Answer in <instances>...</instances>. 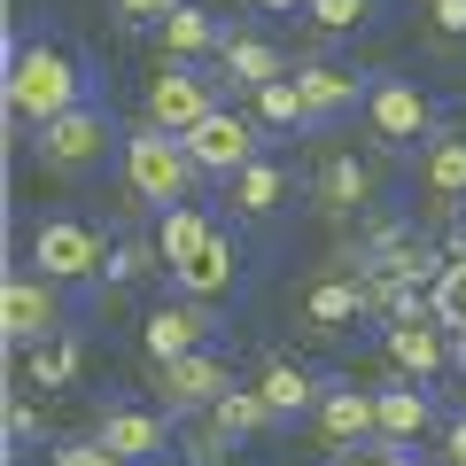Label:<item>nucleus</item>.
<instances>
[{"label":"nucleus","instance_id":"nucleus-24","mask_svg":"<svg viewBox=\"0 0 466 466\" xmlns=\"http://www.w3.org/2000/svg\"><path fill=\"white\" fill-rule=\"evenodd\" d=\"M319 202H327V210H366V202H373V164H358V156H327V164H319Z\"/></svg>","mask_w":466,"mask_h":466},{"label":"nucleus","instance_id":"nucleus-5","mask_svg":"<svg viewBox=\"0 0 466 466\" xmlns=\"http://www.w3.org/2000/svg\"><path fill=\"white\" fill-rule=\"evenodd\" d=\"M70 327V311H63V280H47V272H8V288H0V334L16 350H32V342H47V334H63Z\"/></svg>","mask_w":466,"mask_h":466},{"label":"nucleus","instance_id":"nucleus-1","mask_svg":"<svg viewBox=\"0 0 466 466\" xmlns=\"http://www.w3.org/2000/svg\"><path fill=\"white\" fill-rule=\"evenodd\" d=\"M8 116L16 125H47V116L78 109L86 101V63L70 47H55V39H8Z\"/></svg>","mask_w":466,"mask_h":466},{"label":"nucleus","instance_id":"nucleus-10","mask_svg":"<svg viewBox=\"0 0 466 466\" xmlns=\"http://www.w3.org/2000/svg\"><path fill=\"white\" fill-rule=\"evenodd\" d=\"M226 389H233V373H226L218 350H187V358H164V366H156V397H164L171 412H210Z\"/></svg>","mask_w":466,"mask_h":466},{"label":"nucleus","instance_id":"nucleus-30","mask_svg":"<svg viewBox=\"0 0 466 466\" xmlns=\"http://www.w3.org/2000/svg\"><path fill=\"white\" fill-rule=\"evenodd\" d=\"M156 265H164V257H156V241H116V249L109 257H101V280H140V272H156Z\"/></svg>","mask_w":466,"mask_h":466},{"label":"nucleus","instance_id":"nucleus-6","mask_svg":"<svg viewBox=\"0 0 466 466\" xmlns=\"http://www.w3.org/2000/svg\"><path fill=\"white\" fill-rule=\"evenodd\" d=\"M366 125H373V140H381V148H420V140H435V101L420 94L412 78H373Z\"/></svg>","mask_w":466,"mask_h":466},{"label":"nucleus","instance_id":"nucleus-39","mask_svg":"<svg viewBox=\"0 0 466 466\" xmlns=\"http://www.w3.org/2000/svg\"><path fill=\"white\" fill-rule=\"evenodd\" d=\"M451 366H466V334H451Z\"/></svg>","mask_w":466,"mask_h":466},{"label":"nucleus","instance_id":"nucleus-33","mask_svg":"<svg viewBox=\"0 0 466 466\" xmlns=\"http://www.w3.org/2000/svg\"><path fill=\"white\" fill-rule=\"evenodd\" d=\"M428 24L443 39H466V0H428Z\"/></svg>","mask_w":466,"mask_h":466},{"label":"nucleus","instance_id":"nucleus-8","mask_svg":"<svg viewBox=\"0 0 466 466\" xmlns=\"http://www.w3.org/2000/svg\"><path fill=\"white\" fill-rule=\"evenodd\" d=\"M179 140H187V156H195L202 179H233L241 164H257V156H265L257 125H249V116H233V109H210L195 133H179Z\"/></svg>","mask_w":466,"mask_h":466},{"label":"nucleus","instance_id":"nucleus-15","mask_svg":"<svg viewBox=\"0 0 466 466\" xmlns=\"http://www.w3.org/2000/svg\"><path fill=\"white\" fill-rule=\"evenodd\" d=\"M420 195H428L435 210H459L466 202V133L420 140Z\"/></svg>","mask_w":466,"mask_h":466},{"label":"nucleus","instance_id":"nucleus-11","mask_svg":"<svg viewBox=\"0 0 466 466\" xmlns=\"http://www.w3.org/2000/svg\"><path fill=\"white\" fill-rule=\"evenodd\" d=\"M210 334H218V319H210V303H195V296L156 303V311L140 319V350H148L156 366H164V358H187V350H210Z\"/></svg>","mask_w":466,"mask_h":466},{"label":"nucleus","instance_id":"nucleus-36","mask_svg":"<svg viewBox=\"0 0 466 466\" xmlns=\"http://www.w3.org/2000/svg\"><path fill=\"white\" fill-rule=\"evenodd\" d=\"M443 459H451V466H466V412L443 428Z\"/></svg>","mask_w":466,"mask_h":466},{"label":"nucleus","instance_id":"nucleus-2","mask_svg":"<svg viewBox=\"0 0 466 466\" xmlns=\"http://www.w3.org/2000/svg\"><path fill=\"white\" fill-rule=\"evenodd\" d=\"M195 156H187V140L179 133H164V125H148L140 116L133 133H125V187H133L140 202H156V210H171V202H187L195 195Z\"/></svg>","mask_w":466,"mask_h":466},{"label":"nucleus","instance_id":"nucleus-27","mask_svg":"<svg viewBox=\"0 0 466 466\" xmlns=\"http://www.w3.org/2000/svg\"><path fill=\"white\" fill-rule=\"evenodd\" d=\"M257 116H265L272 133H303V125H311V109H303V86H296V78L257 86Z\"/></svg>","mask_w":466,"mask_h":466},{"label":"nucleus","instance_id":"nucleus-37","mask_svg":"<svg viewBox=\"0 0 466 466\" xmlns=\"http://www.w3.org/2000/svg\"><path fill=\"white\" fill-rule=\"evenodd\" d=\"M381 466H420V459H412L404 443H381Z\"/></svg>","mask_w":466,"mask_h":466},{"label":"nucleus","instance_id":"nucleus-26","mask_svg":"<svg viewBox=\"0 0 466 466\" xmlns=\"http://www.w3.org/2000/svg\"><path fill=\"white\" fill-rule=\"evenodd\" d=\"M210 420H218V428L233 435V443H241V435H257V428H272V420H280V412H272V404H265V389H241V381H233L226 397L210 404Z\"/></svg>","mask_w":466,"mask_h":466},{"label":"nucleus","instance_id":"nucleus-35","mask_svg":"<svg viewBox=\"0 0 466 466\" xmlns=\"http://www.w3.org/2000/svg\"><path fill=\"white\" fill-rule=\"evenodd\" d=\"M32 435H39V412L24 397H8V443H32Z\"/></svg>","mask_w":466,"mask_h":466},{"label":"nucleus","instance_id":"nucleus-21","mask_svg":"<svg viewBox=\"0 0 466 466\" xmlns=\"http://www.w3.org/2000/svg\"><path fill=\"white\" fill-rule=\"evenodd\" d=\"M381 397V443H420L435 428V397L428 381H404V389H373Z\"/></svg>","mask_w":466,"mask_h":466},{"label":"nucleus","instance_id":"nucleus-20","mask_svg":"<svg viewBox=\"0 0 466 466\" xmlns=\"http://www.w3.org/2000/svg\"><path fill=\"white\" fill-rule=\"evenodd\" d=\"M218 70H226L233 86H272V78H288V63H280V47L272 39H257V32H226V47H218Z\"/></svg>","mask_w":466,"mask_h":466},{"label":"nucleus","instance_id":"nucleus-18","mask_svg":"<svg viewBox=\"0 0 466 466\" xmlns=\"http://www.w3.org/2000/svg\"><path fill=\"white\" fill-rule=\"evenodd\" d=\"M296 86H303V109H311V125H327V116H342V109H366V94H373L358 70H334V63H303Z\"/></svg>","mask_w":466,"mask_h":466},{"label":"nucleus","instance_id":"nucleus-19","mask_svg":"<svg viewBox=\"0 0 466 466\" xmlns=\"http://www.w3.org/2000/svg\"><path fill=\"white\" fill-rule=\"evenodd\" d=\"M78 373H86V342H78V334H47V342H32V350H24V389H70V381H78Z\"/></svg>","mask_w":466,"mask_h":466},{"label":"nucleus","instance_id":"nucleus-29","mask_svg":"<svg viewBox=\"0 0 466 466\" xmlns=\"http://www.w3.org/2000/svg\"><path fill=\"white\" fill-rule=\"evenodd\" d=\"M373 8H381V0H311L303 16H311L327 39H342V32H366V24H373Z\"/></svg>","mask_w":466,"mask_h":466},{"label":"nucleus","instance_id":"nucleus-31","mask_svg":"<svg viewBox=\"0 0 466 466\" xmlns=\"http://www.w3.org/2000/svg\"><path fill=\"white\" fill-rule=\"evenodd\" d=\"M47 466H125V459H116L101 435H78V443H55V451H47Z\"/></svg>","mask_w":466,"mask_h":466},{"label":"nucleus","instance_id":"nucleus-3","mask_svg":"<svg viewBox=\"0 0 466 466\" xmlns=\"http://www.w3.org/2000/svg\"><path fill=\"white\" fill-rule=\"evenodd\" d=\"M109 148H125V140H116V125H109L101 101H78V109L47 116L39 140H32L39 171H55V179H86V171H101V164H109Z\"/></svg>","mask_w":466,"mask_h":466},{"label":"nucleus","instance_id":"nucleus-40","mask_svg":"<svg viewBox=\"0 0 466 466\" xmlns=\"http://www.w3.org/2000/svg\"><path fill=\"white\" fill-rule=\"evenodd\" d=\"M257 8H311V0H257Z\"/></svg>","mask_w":466,"mask_h":466},{"label":"nucleus","instance_id":"nucleus-14","mask_svg":"<svg viewBox=\"0 0 466 466\" xmlns=\"http://www.w3.org/2000/svg\"><path fill=\"white\" fill-rule=\"evenodd\" d=\"M94 435H101V443H109L125 466H148V459H164V451H171V428H164V412H140V404H109Z\"/></svg>","mask_w":466,"mask_h":466},{"label":"nucleus","instance_id":"nucleus-32","mask_svg":"<svg viewBox=\"0 0 466 466\" xmlns=\"http://www.w3.org/2000/svg\"><path fill=\"white\" fill-rule=\"evenodd\" d=\"M226 443H233V435L210 420V428H195V435H187V459H195V466H218V459H226Z\"/></svg>","mask_w":466,"mask_h":466},{"label":"nucleus","instance_id":"nucleus-9","mask_svg":"<svg viewBox=\"0 0 466 466\" xmlns=\"http://www.w3.org/2000/svg\"><path fill=\"white\" fill-rule=\"evenodd\" d=\"M218 109V86L202 78V63H164L148 86V125H164V133H195L202 116Z\"/></svg>","mask_w":466,"mask_h":466},{"label":"nucleus","instance_id":"nucleus-7","mask_svg":"<svg viewBox=\"0 0 466 466\" xmlns=\"http://www.w3.org/2000/svg\"><path fill=\"white\" fill-rule=\"evenodd\" d=\"M381 350H389V366H397L404 381H435V373L451 366V327L420 303V311H404V319H381Z\"/></svg>","mask_w":466,"mask_h":466},{"label":"nucleus","instance_id":"nucleus-28","mask_svg":"<svg viewBox=\"0 0 466 466\" xmlns=\"http://www.w3.org/2000/svg\"><path fill=\"white\" fill-rule=\"evenodd\" d=\"M428 311L443 319L451 334H466V257H443V272H435V288H428Z\"/></svg>","mask_w":466,"mask_h":466},{"label":"nucleus","instance_id":"nucleus-17","mask_svg":"<svg viewBox=\"0 0 466 466\" xmlns=\"http://www.w3.org/2000/svg\"><path fill=\"white\" fill-rule=\"evenodd\" d=\"M319 428H327L334 451L366 443V435H381V397H373V389H327V397H319Z\"/></svg>","mask_w":466,"mask_h":466},{"label":"nucleus","instance_id":"nucleus-25","mask_svg":"<svg viewBox=\"0 0 466 466\" xmlns=\"http://www.w3.org/2000/svg\"><path fill=\"white\" fill-rule=\"evenodd\" d=\"M257 389H265V404H272L280 420H296L303 404H319V381H311L303 366H288V358H272V366L257 373Z\"/></svg>","mask_w":466,"mask_h":466},{"label":"nucleus","instance_id":"nucleus-4","mask_svg":"<svg viewBox=\"0 0 466 466\" xmlns=\"http://www.w3.org/2000/svg\"><path fill=\"white\" fill-rule=\"evenodd\" d=\"M101 233L86 226V218H39L32 226V272H47V280H63V288H86V280H101Z\"/></svg>","mask_w":466,"mask_h":466},{"label":"nucleus","instance_id":"nucleus-38","mask_svg":"<svg viewBox=\"0 0 466 466\" xmlns=\"http://www.w3.org/2000/svg\"><path fill=\"white\" fill-rule=\"evenodd\" d=\"M342 466H381V435H373V451H350Z\"/></svg>","mask_w":466,"mask_h":466},{"label":"nucleus","instance_id":"nucleus-23","mask_svg":"<svg viewBox=\"0 0 466 466\" xmlns=\"http://www.w3.org/2000/svg\"><path fill=\"white\" fill-rule=\"evenodd\" d=\"M202 241H210V218H202V210H195V202H171V210H164V218H156V257H164V265H171V272H179V265H187V257H195V249H202Z\"/></svg>","mask_w":466,"mask_h":466},{"label":"nucleus","instance_id":"nucleus-34","mask_svg":"<svg viewBox=\"0 0 466 466\" xmlns=\"http://www.w3.org/2000/svg\"><path fill=\"white\" fill-rule=\"evenodd\" d=\"M109 8H116L125 24H164L171 8H179V0H109Z\"/></svg>","mask_w":466,"mask_h":466},{"label":"nucleus","instance_id":"nucleus-13","mask_svg":"<svg viewBox=\"0 0 466 466\" xmlns=\"http://www.w3.org/2000/svg\"><path fill=\"white\" fill-rule=\"evenodd\" d=\"M366 319V272H327V280L303 288V327L327 342V334H350Z\"/></svg>","mask_w":466,"mask_h":466},{"label":"nucleus","instance_id":"nucleus-12","mask_svg":"<svg viewBox=\"0 0 466 466\" xmlns=\"http://www.w3.org/2000/svg\"><path fill=\"white\" fill-rule=\"evenodd\" d=\"M233 280H241V241H233L226 226H210V241H202V249L171 272V288H179V296H195V303L233 296Z\"/></svg>","mask_w":466,"mask_h":466},{"label":"nucleus","instance_id":"nucleus-22","mask_svg":"<svg viewBox=\"0 0 466 466\" xmlns=\"http://www.w3.org/2000/svg\"><path fill=\"white\" fill-rule=\"evenodd\" d=\"M226 195H233V210L241 218H272L288 202V164H272V156H257V164H241L226 179Z\"/></svg>","mask_w":466,"mask_h":466},{"label":"nucleus","instance_id":"nucleus-16","mask_svg":"<svg viewBox=\"0 0 466 466\" xmlns=\"http://www.w3.org/2000/svg\"><path fill=\"white\" fill-rule=\"evenodd\" d=\"M156 39H164V63H210V55L226 47V24H218L210 8H195V0H179V8L156 24Z\"/></svg>","mask_w":466,"mask_h":466}]
</instances>
